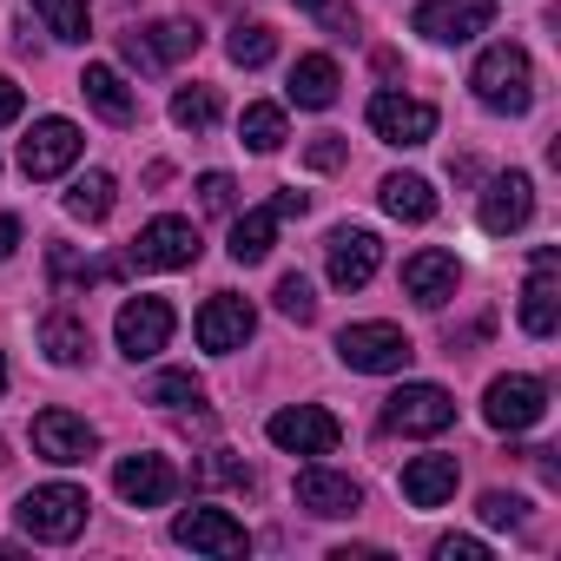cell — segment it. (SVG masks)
Wrapping results in <instances>:
<instances>
[{
    "label": "cell",
    "instance_id": "1",
    "mask_svg": "<svg viewBox=\"0 0 561 561\" xmlns=\"http://www.w3.org/2000/svg\"><path fill=\"white\" fill-rule=\"evenodd\" d=\"M469 87H476V100H482L489 113H508V119L535 106V67H528V54H522L515 41L489 47V54L476 60V73H469Z\"/></svg>",
    "mask_w": 561,
    "mask_h": 561
},
{
    "label": "cell",
    "instance_id": "2",
    "mask_svg": "<svg viewBox=\"0 0 561 561\" xmlns=\"http://www.w3.org/2000/svg\"><path fill=\"white\" fill-rule=\"evenodd\" d=\"M87 489H73V482H47V489H27L21 495V528L34 535V541H73L80 528H87Z\"/></svg>",
    "mask_w": 561,
    "mask_h": 561
},
{
    "label": "cell",
    "instance_id": "3",
    "mask_svg": "<svg viewBox=\"0 0 561 561\" xmlns=\"http://www.w3.org/2000/svg\"><path fill=\"white\" fill-rule=\"evenodd\" d=\"M337 357L364 377H390V370H410L416 344L397 331V324H344L337 331Z\"/></svg>",
    "mask_w": 561,
    "mask_h": 561
},
{
    "label": "cell",
    "instance_id": "4",
    "mask_svg": "<svg viewBox=\"0 0 561 561\" xmlns=\"http://www.w3.org/2000/svg\"><path fill=\"white\" fill-rule=\"evenodd\" d=\"M449 423H456V397L443 383H403L383 403V430L390 436H443Z\"/></svg>",
    "mask_w": 561,
    "mask_h": 561
},
{
    "label": "cell",
    "instance_id": "5",
    "mask_svg": "<svg viewBox=\"0 0 561 561\" xmlns=\"http://www.w3.org/2000/svg\"><path fill=\"white\" fill-rule=\"evenodd\" d=\"M264 436L285 449V456H331L337 436H344V423L331 410H318V403H291V410H277L264 423Z\"/></svg>",
    "mask_w": 561,
    "mask_h": 561
},
{
    "label": "cell",
    "instance_id": "6",
    "mask_svg": "<svg viewBox=\"0 0 561 561\" xmlns=\"http://www.w3.org/2000/svg\"><path fill=\"white\" fill-rule=\"evenodd\" d=\"M172 324H179V318H172L165 298H126L113 337H119V351H126L133 364H146V357H159V351L172 344Z\"/></svg>",
    "mask_w": 561,
    "mask_h": 561
},
{
    "label": "cell",
    "instance_id": "7",
    "mask_svg": "<svg viewBox=\"0 0 561 561\" xmlns=\"http://www.w3.org/2000/svg\"><path fill=\"white\" fill-rule=\"evenodd\" d=\"M489 21H495V0H423L416 8V34L436 47H462V41L489 34Z\"/></svg>",
    "mask_w": 561,
    "mask_h": 561
},
{
    "label": "cell",
    "instance_id": "8",
    "mask_svg": "<svg viewBox=\"0 0 561 561\" xmlns=\"http://www.w3.org/2000/svg\"><path fill=\"white\" fill-rule=\"evenodd\" d=\"M133 264L139 271H185V264H198V225L192 218H152L133 238Z\"/></svg>",
    "mask_w": 561,
    "mask_h": 561
},
{
    "label": "cell",
    "instance_id": "9",
    "mask_svg": "<svg viewBox=\"0 0 561 561\" xmlns=\"http://www.w3.org/2000/svg\"><path fill=\"white\" fill-rule=\"evenodd\" d=\"M377 257H383V244H377V231H364V225H344V231H331V244H324V271H331L337 291H364L370 277H377Z\"/></svg>",
    "mask_w": 561,
    "mask_h": 561
},
{
    "label": "cell",
    "instance_id": "10",
    "mask_svg": "<svg viewBox=\"0 0 561 561\" xmlns=\"http://www.w3.org/2000/svg\"><path fill=\"white\" fill-rule=\"evenodd\" d=\"M561 257H554V244H541L535 257H528V291H522V331L528 337H554V324H561Z\"/></svg>",
    "mask_w": 561,
    "mask_h": 561
},
{
    "label": "cell",
    "instance_id": "11",
    "mask_svg": "<svg viewBox=\"0 0 561 561\" xmlns=\"http://www.w3.org/2000/svg\"><path fill=\"white\" fill-rule=\"evenodd\" d=\"M370 133H377L383 146H430L436 106H430V100H403V93H377V100H370Z\"/></svg>",
    "mask_w": 561,
    "mask_h": 561
},
{
    "label": "cell",
    "instance_id": "12",
    "mask_svg": "<svg viewBox=\"0 0 561 561\" xmlns=\"http://www.w3.org/2000/svg\"><path fill=\"white\" fill-rule=\"evenodd\" d=\"M482 416L495 423V430H535L541 416H548V390L535 383V377H495L489 383V397H482Z\"/></svg>",
    "mask_w": 561,
    "mask_h": 561
},
{
    "label": "cell",
    "instance_id": "13",
    "mask_svg": "<svg viewBox=\"0 0 561 561\" xmlns=\"http://www.w3.org/2000/svg\"><path fill=\"white\" fill-rule=\"evenodd\" d=\"M73 159H80V126H73V119H41V126L21 139V172H27V179H60Z\"/></svg>",
    "mask_w": 561,
    "mask_h": 561
},
{
    "label": "cell",
    "instance_id": "14",
    "mask_svg": "<svg viewBox=\"0 0 561 561\" xmlns=\"http://www.w3.org/2000/svg\"><path fill=\"white\" fill-rule=\"evenodd\" d=\"M251 331H257V311H251L244 298H231V291L205 298V311H198V351L231 357V351H244V337H251Z\"/></svg>",
    "mask_w": 561,
    "mask_h": 561
},
{
    "label": "cell",
    "instance_id": "15",
    "mask_svg": "<svg viewBox=\"0 0 561 561\" xmlns=\"http://www.w3.org/2000/svg\"><path fill=\"white\" fill-rule=\"evenodd\" d=\"M172 541H179V548H198V554H244V548H251L244 522H231L225 508H185V515L172 522Z\"/></svg>",
    "mask_w": 561,
    "mask_h": 561
},
{
    "label": "cell",
    "instance_id": "16",
    "mask_svg": "<svg viewBox=\"0 0 561 561\" xmlns=\"http://www.w3.org/2000/svg\"><path fill=\"white\" fill-rule=\"evenodd\" d=\"M113 489H119V502H133V508H159V502H172L179 476H172L165 456H146V449H139V456H119Z\"/></svg>",
    "mask_w": 561,
    "mask_h": 561
},
{
    "label": "cell",
    "instance_id": "17",
    "mask_svg": "<svg viewBox=\"0 0 561 561\" xmlns=\"http://www.w3.org/2000/svg\"><path fill=\"white\" fill-rule=\"evenodd\" d=\"M528 218H535V185H528V172L489 179V192H482V231L508 238V231H522Z\"/></svg>",
    "mask_w": 561,
    "mask_h": 561
},
{
    "label": "cell",
    "instance_id": "18",
    "mask_svg": "<svg viewBox=\"0 0 561 561\" xmlns=\"http://www.w3.org/2000/svg\"><path fill=\"white\" fill-rule=\"evenodd\" d=\"M93 443H100L93 423L73 416V410H41V416H34V449H41L47 462H87Z\"/></svg>",
    "mask_w": 561,
    "mask_h": 561
},
{
    "label": "cell",
    "instance_id": "19",
    "mask_svg": "<svg viewBox=\"0 0 561 561\" xmlns=\"http://www.w3.org/2000/svg\"><path fill=\"white\" fill-rule=\"evenodd\" d=\"M456 285H462V271H456L449 251H416V257L403 264V291H410L423 311H443V305L456 298Z\"/></svg>",
    "mask_w": 561,
    "mask_h": 561
},
{
    "label": "cell",
    "instance_id": "20",
    "mask_svg": "<svg viewBox=\"0 0 561 561\" xmlns=\"http://www.w3.org/2000/svg\"><path fill=\"white\" fill-rule=\"evenodd\" d=\"M198 27H185V21H159V27H146V34H126V60L133 67H172V60H185V54H198Z\"/></svg>",
    "mask_w": 561,
    "mask_h": 561
},
{
    "label": "cell",
    "instance_id": "21",
    "mask_svg": "<svg viewBox=\"0 0 561 561\" xmlns=\"http://www.w3.org/2000/svg\"><path fill=\"white\" fill-rule=\"evenodd\" d=\"M298 508H311L318 522H337V515H357L364 508V489L337 469H305L298 476Z\"/></svg>",
    "mask_w": 561,
    "mask_h": 561
},
{
    "label": "cell",
    "instance_id": "22",
    "mask_svg": "<svg viewBox=\"0 0 561 561\" xmlns=\"http://www.w3.org/2000/svg\"><path fill=\"white\" fill-rule=\"evenodd\" d=\"M456 482H462L456 456H416V462L403 469V502H410V508H443V502L456 495Z\"/></svg>",
    "mask_w": 561,
    "mask_h": 561
},
{
    "label": "cell",
    "instance_id": "23",
    "mask_svg": "<svg viewBox=\"0 0 561 561\" xmlns=\"http://www.w3.org/2000/svg\"><path fill=\"white\" fill-rule=\"evenodd\" d=\"M80 93H87V106H93L100 119H113V126H133V113H139V93H133L113 67H87V73H80Z\"/></svg>",
    "mask_w": 561,
    "mask_h": 561
},
{
    "label": "cell",
    "instance_id": "24",
    "mask_svg": "<svg viewBox=\"0 0 561 561\" xmlns=\"http://www.w3.org/2000/svg\"><path fill=\"white\" fill-rule=\"evenodd\" d=\"M337 60L331 54H305L298 67H291V106H311V113H324V106H337Z\"/></svg>",
    "mask_w": 561,
    "mask_h": 561
},
{
    "label": "cell",
    "instance_id": "25",
    "mask_svg": "<svg viewBox=\"0 0 561 561\" xmlns=\"http://www.w3.org/2000/svg\"><path fill=\"white\" fill-rule=\"evenodd\" d=\"M383 211L403 218V225H430V218H436V192H430V179H416V172H390V179H383Z\"/></svg>",
    "mask_w": 561,
    "mask_h": 561
},
{
    "label": "cell",
    "instance_id": "26",
    "mask_svg": "<svg viewBox=\"0 0 561 561\" xmlns=\"http://www.w3.org/2000/svg\"><path fill=\"white\" fill-rule=\"evenodd\" d=\"M277 205H257V211H244L238 225H231V257L238 264H264L271 257V244H277Z\"/></svg>",
    "mask_w": 561,
    "mask_h": 561
},
{
    "label": "cell",
    "instance_id": "27",
    "mask_svg": "<svg viewBox=\"0 0 561 561\" xmlns=\"http://www.w3.org/2000/svg\"><path fill=\"white\" fill-rule=\"evenodd\" d=\"M41 351H47L54 364H87L93 331H87L73 311H47V318H41Z\"/></svg>",
    "mask_w": 561,
    "mask_h": 561
},
{
    "label": "cell",
    "instance_id": "28",
    "mask_svg": "<svg viewBox=\"0 0 561 561\" xmlns=\"http://www.w3.org/2000/svg\"><path fill=\"white\" fill-rule=\"evenodd\" d=\"M238 139L251 146V152H277L285 146V106H244V119H238Z\"/></svg>",
    "mask_w": 561,
    "mask_h": 561
},
{
    "label": "cell",
    "instance_id": "29",
    "mask_svg": "<svg viewBox=\"0 0 561 561\" xmlns=\"http://www.w3.org/2000/svg\"><path fill=\"white\" fill-rule=\"evenodd\" d=\"M67 211H73L80 225H100V218L113 211V179H106V172H87V179H73V192H67Z\"/></svg>",
    "mask_w": 561,
    "mask_h": 561
},
{
    "label": "cell",
    "instance_id": "30",
    "mask_svg": "<svg viewBox=\"0 0 561 561\" xmlns=\"http://www.w3.org/2000/svg\"><path fill=\"white\" fill-rule=\"evenodd\" d=\"M47 264H54V285H67V291H73V285L87 291V285H100V277H119V264H87V257H73L67 244H54Z\"/></svg>",
    "mask_w": 561,
    "mask_h": 561
},
{
    "label": "cell",
    "instance_id": "31",
    "mask_svg": "<svg viewBox=\"0 0 561 561\" xmlns=\"http://www.w3.org/2000/svg\"><path fill=\"white\" fill-rule=\"evenodd\" d=\"M34 14L54 41H87V0H34Z\"/></svg>",
    "mask_w": 561,
    "mask_h": 561
},
{
    "label": "cell",
    "instance_id": "32",
    "mask_svg": "<svg viewBox=\"0 0 561 561\" xmlns=\"http://www.w3.org/2000/svg\"><path fill=\"white\" fill-rule=\"evenodd\" d=\"M225 54H231L238 67H264V60L277 54V34H271V27H257V21H251V27H231Z\"/></svg>",
    "mask_w": 561,
    "mask_h": 561
},
{
    "label": "cell",
    "instance_id": "33",
    "mask_svg": "<svg viewBox=\"0 0 561 561\" xmlns=\"http://www.w3.org/2000/svg\"><path fill=\"white\" fill-rule=\"evenodd\" d=\"M218 119V93L211 87H185L179 100H172V126H185V133H205Z\"/></svg>",
    "mask_w": 561,
    "mask_h": 561
},
{
    "label": "cell",
    "instance_id": "34",
    "mask_svg": "<svg viewBox=\"0 0 561 561\" xmlns=\"http://www.w3.org/2000/svg\"><path fill=\"white\" fill-rule=\"evenodd\" d=\"M277 311H285L291 324H311V318H318V291L305 285L298 271H285V277H277Z\"/></svg>",
    "mask_w": 561,
    "mask_h": 561
},
{
    "label": "cell",
    "instance_id": "35",
    "mask_svg": "<svg viewBox=\"0 0 561 561\" xmlns=\"http://www.w3.org/2000/svg\"><path fill=\"white\" fill-rule=\"evenodd\" d=\"M205 397V383L192 377V370H165L159 383H152V403H165V410H185V403H198Z\"/></svg>",
    "mask_w": 561,
    "mask_h": 561
},
{
    "label": "cell",
    "instance_id": "36",
    "mask_svg": "<svg viewBox=\"0 0 561 561\" xmlns=\"http://www.w3.org/2000/svg\"><path fill=\"white\" fill-rule=\"evenodd\" d=\"M522 515H528V502H522V495H502V489H489V495H482V522H489V528H515Z\"/></svg>",
    "mask_w": 561,
    "mask_h": 561
},
{
    "label": "cell",
    "instance_id": "37",
    "mask_svg": "<svg viewBox=\"0 0 561 561\" xmlns=\"http://www.w3.org/2000/svg\"><path fill=\"white\" fill-rule=\"evenodd\" d=\"M198 205H205V211H231V205H238V185H231L225 172H205V179H198Z\"/></svg>",
    "mask_w": 561,
    "mask_h": 561
},
{
    "label": "cell",
    "instance_id": "38",
    "mask_svg": "<svg viewBox=\"0 0 561 561\" xmlns=\"http://www.w3.org/2000/svg\"><path fill=\"white\" fill-rule=\"evenodd\" d=\"M305 159H311V172H337V165H344V139H337V133H318V139L305 146Z\"/></svg>",
    "mask_w": 561,
    "mask_h": 561
},
{
    "label": "cell",
    "instance_id": "39",
    "mask_svg": "<svg viewBox=\"0 0 561 561\" xmlns=\"http://www.w3.org/2000/svg\"><path fill=\"white\" fill-rule=\"evenodd\" d=\"M198 482H231V489H251V469H244V462H231V456H211V462L198 469Z\"/></svg>",
    "mask_w": 561,
    "mask_h": 561
},
{
    "label": "cell",
    "instance_id": "40",
    "mask_svg": "<svg viewBox=\"0 0 561 561\" xmlns=\"http://www.w3.org/2000/svg\"><path fill=\"white\" fill-rule=\"evenodd\" d=\"M436 554H443V561H482V541H476V535H443Z\"/></svg>",
    "mask_w": 561,
    "mask_h": 561
},
{
    "label": "cell",
    "instance_id": "41",
    "mask_svg": "<svg viewBox=\"0 0 561 561\" xmlns=\"http://www.w3.org/2000/svg\"><path fill=\"white\" fill-rule=\"evenodd\" d=\"M14 119H21V87L0 73V126H14Z\"/></svg>",
    "mask_w": 561,
    "mask_h": 561
},
{
    "label": "cell",
    "instance_id": "42",
    "mask_svg": "<svg viewBox=\"0 0 561 561\" xmlns=\"http://www.w3.org/2000/svg\"><path fill=\"white\" fill-rule=\"evenodd\" d=\"M14 244H21V218H8V211H0V264L14 257Z\"/></svg>",
    "mask_w": 561,
    "mask_h": 561
},
{
    "label": "cell",
    "instance_id": "43",
    "mask_svg": "<svg viewBox=\"0 0 561 561\" xmlns=\"http://www.w3.org/2000/svg\"><path fill=\"white\" fill-rule=\"evenodd\" d=\"M271 205H277V211H285V218H298V211H305V205H311V198H305V192H277V198H271Z\"/></svg>",
    "mask_w": 561,
    "mask_h": 561
},
{
    "label": "cell",
    "instance_id": "44",
    "mask_svg": "<svg viewBox=\"0 0 561 561\" xmlns=\"http://www.w3.org/2000/svg\"><path fill=\"white\" fill-rule=\"evenodd\" d=\"M291 8H331V0H291Z\"/></svg>",
    "mask_w": 561,
    "mask_h": 561
},
{
    "label": "cell",
    "instance_id": "45",
    "mask_svg": "<svg viewBox=\"0 0 561 561\" xmlns=\"http://www.w3.org/2000/svg\"><path fill=\"white\" fill-rule=\"evenodd\" d=\"M0 390H8V357H0Z\"/></svg>",
    "mask_w": 561,
    "mask_h": 561
},
{
    "label": "cell",
    "instance_id": "46",
    "mask_svg": "<svg viewBox=\"0 0 561 561\" xmlns=\"http://www.w3.org/2000/svg\"><path fill=\"white\" fill-rule=\"evenodd\" d=\"M0 462H8V443H0Z\"/></svg>",
    "mask_w": 561,
    "mask_h": 561
}]
</instances>
